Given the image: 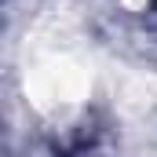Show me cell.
<instances>
[{"label": "cell", "instance_id": "cell-1", "mask_svg": "<svg viewBox=\"0 0 157 157\" xmlns=\"http://www.w3.org/2000/svg\"><path fill=\"white\" fill-rule=\"evenodd\" d=\"M154 7H157V0H154Z\"/></svg>", "mask_w": 157, "mask_h": 157}]
</instances>
